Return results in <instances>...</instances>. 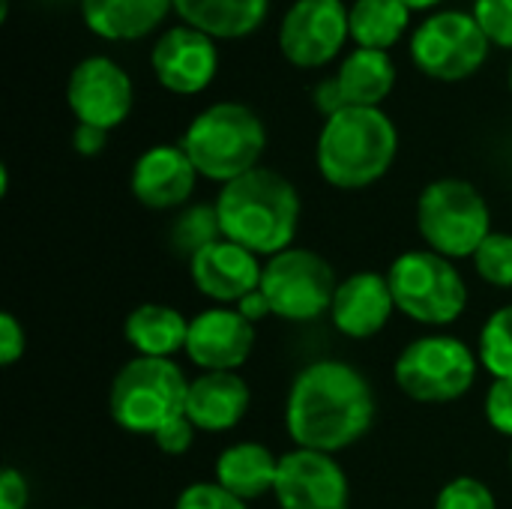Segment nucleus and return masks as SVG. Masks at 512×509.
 <instances>
[{"label":"nucleus","instance_id":"nucleus-2","mask_svg":"<svg viewBox=\"0 0 512 509\" xmlns=\"http://www.w3.org/2000/svg\"><path fill=\"white\" fill-rule=\"evenodd\" d=\"M222 237L258 258L291 249L300 228V195L288 177L273 168H255L222 186L216 198Z\"/></svg>","mask_w":512,"mask_h":509},{"label":"nucleus","instance_id":"nucleus-25","mask_svg":"<svg viewBox=\"0 0 512 509\" xmlns=\"http://www.w3.org/2000/svg\"><path fill=\"white\" fill-rule=\"evenodd\" d=\"M411 9L402 0H354L351 6V36L357 48L387 51L396 45L408 27Z\"/></svg>","mask_w":512,"mask_h":509},{"label":"nucleus","instance_id":"nucleus-19","mask_svg":"<svg viewBox=\"0 0 512 509\" xmlns=\"http://www.w3.org/2000/svg\"><path fill=\"white\" fill-rule=\"evenodd\" d=\"M252 393L237 372H204L189 384L186 417L198 432H228L249 411Z\"/></svg>","mask_w":512,"mask_h":509},{"label":"nucleus","instance_id":"nucleus-5","mask_svg":"<svg viewBox=\"0 0 512 509\" xmlns=\"http://www.w3.org/2000/svg\"><path fill=\"white\" fill-rule=\"evenodd\" d=\"M189 384L177 363L135 357L111 381V420L132 435H156L165 423L186 414Z\"/></svg>","mask_w":512,"mask_h":509},{"label":"nucleus","instance_id":"nucleus-16","mask_svg":"<svg viewBox=\"0 0 512 509\" xmlns=\"http://www.w3.org/2000/svg\"><path fill=\"white\" fill-rule=\"evenodd\" d=\"M189 276L204 297L237 306L246 294L261 288L264 267L255 252L222 237L189 258Z\"/></svg>","mask_w":512,"mask_h":509},{"label":"nucleus","instance_id":"nucleus-22","mask_svg":"<svg viewBox=\"0 0 512 509\" xmlns=\"http://www.w3.org/2000/svg\"><path fill=\"white\" fill-rule=\"evenodd\" d=\"M333 78L348 108H378L396 84V66L387 51L357 48L345 57Z\"/></svg>","mask_w":512,"mask_h":509},{"label":"nucleus","instance_id":"nucleus-12","mask_svg":"<svg viewBox=\"0 0 512 509\" xmlns=\"http://www.w3.org/2000/svg\"><path fill=\"white\" fill-rule=\"evenodd\" d=\"M132 99L135 93H132L129 72L102 54L84 57L72 69L69 84H66V102H69V111L78 117V123H87L105 132H111L129 117Z\"/></svg>","mask_w":512,"mask_h":509},{"label":"nucleus","instance_id":"nucleus-9","mask_svg":"<svg viewBox=\"0 0 512 509\" xmlns=\"http://www.w3.org/2000/svg\"><path fill=\"white\" fill-rule=\"evenodd\" d=\"M336 273L327 258H321L312 249H285L273 255L264 264L261 291L282 321H318L321 315H330L333 297H336Z\"/></svg>","mask_w":512,"mask_h":509},{"label":"nucleus","instance_id":"nucleus-32","mask_svg":"<svg viewBox=\"0 0 512 509\" xmlns=\"http://www.w3.org/2000/svg\"><path fill=\"white\" fill-rule=\"evenodd\" d=\"M486 420L498 435L512 438V378H501L486 393Z\"/></svg>","mask_w":512,"mask_h":509},{"label":"nucleus","instance_id":"nucleus-29","mask_svg":"<svg viewBox=\"0 0 512 509\" xmlns=\"http://www.w3.org/2000/svg\"><path fill=\"white\" fill-rule=\"evenodd\" d=\"M435 509H498L492 489L477 477H456L441 492Z\"/></svg>","mask_w":512,"mask_h":509},{"label":"nucleus","instance_id":"nucleus-30","mask_svg":"<svg viewBox=\"0 0 512 509\" xmlns=\"http://www.w3.org/2000/svg\"><path fill=\"white\" fill-rule=\"evenodd\" d=\"M474 18L489 42L512 48V0H474Z\"/></svg>","mask_w":512,"mask_h":509},{"label":"nucleus","instance_id":"nucleus-38","mask_svg":"<svg viewBox=\"0 0 512 509\" xmlns=\"http://www.w3.org/2000/svg\"><path fill=\"white\" fill-rule=\"evenodd\" d=\"M408 9H429V6H435V3H441V0H402Z\"/></svg>","mask_w":512,"mask_h":509},{"label":"nucleus","instance_id":"nucleus-21","mask_svg":"<svg viewBox=\"0 0 512 509\" xmlns=\"http://www.w3.org/2000/svg\"><path fill=\"white\" fill-rule=\"evenodd\" d=\"M174 0H81L84 24L102 39H141L162 24Z\"/></svg>","mask_w":512,"mask_h":509},{"label":"nucleus","instance_id":"nucleus-3","mask_svg":"<svg viewBox=\"0 0 512 509\" xmlns=\"http://www.w3.org/2000/svg\"><path fill=\"white\" fill-rule=\"evenodd\" d=\"M399 150V132L381 108H342L324 120L318 135V171L336 189L378 183Z\"/></svg>","mask_w":512,"mask_h":509},{"label":"nucleus","instance_id":"nucleus-18","mask_svg":"<svg viewBox=\"0 0 512 509\" xmlns=\"http://www.w3.org/2000/svg\"><path fill=\"white\" fill-rule=\"evenodd\" d=\"M396 312V300L387 276L363 270L339 282L330 321L348 339H372L378 336Z\"/></svg>","mask_w":512,"mask_h":509},{"label":"nucleus","instance_id":"nucleus-15","mask_svg":"<svg viewBox=\"0 0 512 509\" xmlns=\"http://www.w3.org/2000/svg\"><path fill=\"white\" fill-rule=\"evenodd\" d=\"M255 348V324L237 309H207L189 321L186 357L201 372H237Z\"/></svg>","mask_w":512,"mask_h":509},{"label":"nucleus","instance_id":"nucleus-1","mask_svg":"<svg viewBox=\"0 0 512 509\" xmlns=\"http://www.w3.org/2000/svg\"><path fill=\"white\" fill-rule=\"evenodd\" d=\"M372 423V384L351 363L315 360L297 372L285 402V426L300 450L333 456L354 447Z\"/></svg>","mask_w":512,"mask_h":509},{"label":"nucleus","instance_id":"nucleus-36","mask_svg":"<svg viewBox=\"0 0 512 509\" xmlns=\"http://www.w3.org/2000/svg\"><path fill=\"white\" fill-rule=\"evenodd\" d=\"M105 144H108V132H105V129L78 123L75 132H72V147H75L81 156H96V153L105 150Z\"/></svg>","mask_w":512,"mask_h":509},{"label":"nucleus","instance_id":"nucleus-24","mask_svg":"<svg viewBox=\"0 0 512 509\" xmlns=\"http://www.w3.org/2000/svg\"><path fill=\"white\" fill-rule=\"evenodd\" d=\"M174 9L183 24L213 39H237L264 21L270 0H174Z\"/></svg>","mask_w":512,"mask_h":509},{"label":"nucleus","instance_id":"nucleus-37","mask_svg":"<svg viewBox=\"0 0 512 509\" xmlns=\"http://www.w3.org/2000/svg\"><path fill=\"white\" fill-rule=\"evenodd\" d=\"M237 312H240L249 324H258V321H264V318L273 315V309H270V303H267V297H264L261 288L252 291V294H246V297L237 303Z\"/></svg>","mask_w":512,"mask_h":509},{"label":"nucleus","instance_id":"nucleus-34","mask_svg":"<svg viewBox=\"0 0 512 509\" xmlns=\"http://www.w3.org/2000/svg\"><path fill=\"white\" fill-rule=\"evenodd\" d=\"M24 348H27L24 327L18 324V318L12 312H3L0 315V360H3V366L18 363V357L24 354Z\"/></svg>","mask_w":512,"mask_h":509},{"label":"nucleus","instance_id":"nucleus-26","mask_svg":"<svg viewBox=\"0 0 512 509\" xmlns=\"http://www.w3.org/2000/svg\"><path fill=\"white\" fill-rule=\"evenodd\" d=\"M222 240V225H219V213H216V204H195V207H186L174 225H171V246L192 258L198 255L204 246Z\"/></svg>","mask_w":512,"mask_h":509},{"label":"nucleus","instance_id":"nucleus-20","mask_svg":"<svg viewBox=\"0 0 512 509\" xmlns=\"http://www.w3.org/2000/svg\"><path fill=\"white\" fill-rule=\"evenodd\" d=\"M279 459L258 441H240L219 453L216 483L240 501H255L276 489Z\"/></svg>","mask_w":512,"mask_h":509},{"label":"nucleus","instance_id":"nucleus-17","mask_svg":"<svg viewBox=\"0 0 512 509\" xmlns=\"http://www.w3.org/2000/svg\"><path fill=\"white\" fill-rule=\"evenodd\" d=\"M198 171L180 144H156L135 159L132 195L150 210L183 207L195 192Z\"/></svg>","mask_w":512,"mask_h":509},{"label":"nucleus","instance_id":"nucleus-33","mask_svg":"<svg viewBox=\"0 0 512 509\" xmlns=\"http://www.w3.org/2000/svg\"><path fill=\"white\" fill-rule=\"evenodd\" d=\"M195 426H192V420L183 414V417H177V420H171V423H165L156 435H153V441H156V447L165 453V456H183V453H189L192 450V444H195Z\"/></svg>","mask_w":512,"mask_h":509},{"label":"nucleus","instance_id":"nucleus-6","mask_svg":"<svg viewBox=\"0 0 512 509\" xmlns=\"http://www.w3.org/2000/svg\"><path fill=\"white\" fill-rule=\"evenodd\" d=\"M417 228L426 246L444 258H474L492 234V213L483 192L459 177H441L420 192Z\"/></svg>","mask_w":512,"mask_h":509},{"label":"nucleus","instance_id":"nucleus-13","mask_svg":"<svg viewBox=\"0 0 512 509\" xmlns=\"http://www.w3.org/2000/svg\"><path fill=\"white\" fill-rule=\"evenodd\" d=\"M276 504L279 509H348L351 486L342 465L330 453L291 450L279 456L276 474Z\"/></svg>","mask_w":512,"mask_h":509},{"label":"nucleus","instance_id":"nucleus-39","mask_svg":"<svg viewBox=\"0 0 512 509\" xmlns=\"http://www.w3.org/2000/svg\"><path fill=\"white\" fill-rule=\"evenodd\" d=\"M510 87H512V69H510Z\"/></svg>","mask_w":512,"mask_h":509},{"label":"nucleus","instance_id":"nucleus-7","mask_svg":"<svg viewBox=\"0 0 512 509\" xmlns=\"http://www.w3.org/2000/svg\"><path fill=\"white\" fill-rule=\"evenodd\" d=\"M387 282L396 309L414 318L417 324L447 327L459 321L468 306V288L462 273L453 267L450 258L432 249H411L399 255L387 270Z\"/></svg>","mask_w":512,"mask_h":509},{"label":"nucleus","instance_id":"nucleus-40","mask_svg":"<svg viewBox=\"0 0 512 509\" xmlns=\"http://www.w3.org/2000/svg\"><path fill=\"white\" fill-rule=\"evenodd\" d=\"M510 471H512V456H510Z\"/></svg>","mask_w":512,"mask_h":509},{"label":"nucleus","instance_id":"nucleus-27","mask_svg":"<svg viewBox=\"0 0 512 509\" xmlns=\"http://www.w3.org/2000/svg\"><path fill=\"white\" fill-rule=\"evenodd\" d=\"M480 363L483 369L501 381L512 378V303L489 315L480 330Z\"/></svg>","mask_w":512,"mask_h":509},{"label":"nucleus","instance_id":"nucleus-14","mask_svg":"<svg viewBox=\"0 0 512 509\" xmlns=\"http://www.w3.org/2000/svg\"><path fill=\"white\" fill-rule=\"evenodd\" d=\"M150 63L165 90L192 96V93H201L216 78L219 51H216L213 36L189 24H177V27H168L156 39L150 51Z\"/></svg>","mask_w":512,"mask_h":509},{"label":"nucleus","instance_id":"nucleus-10","mask_svg":"<svg viewBox=\"0 0 512 509\" xmlns=\"http://www.w3.org/2000/svg\"><path fill=\"white\" fill-rule=\"evenodd\" d=\"M489 36L483 33L474 12L444 9L429 15L411 36V57L420 72L459 81L474 75L489 57Z\"/></svg>","mask_w":512,"mask_h":509},{"label":"nucleus","instance_id":"nucleus-31","mask_svg":"<svg viewBox=\"0 0 512 509\" xmlns=\"http://www.w3.org/2000/svg\"><path fill=\"white\" fill-rule=\"evenodd\" d=\"M174 509H249L246 501L225 492L219 483H192L180 492Z\"/></svg>","mask_w":512,"mask_h":509},{"label":"nucleus","instance_id":"nucleus-23","mask_svg":"<svg viewBox=\"0 0 512 509\" xmlns=\"http://www.w3.org/2000/svg\"><path fill=\"white\" fill-rule=\"evenodd\" d=\"M123 336L138 351V357L168 360L171 354L186 351L189 321L177 309H171V306L144 303V306H135L126 315Z\"/></svg>","mask_w":512,"mask_h":509},{"label":"nucleus","instance_id":"nucleus-28","mask_svg":"<svg viewBox=\"0 0 512 509\" xmlns=\"http://www.w3.org/2000/svg\"><path fill=\"white\" fill-rule=\"evenodd\" d=\"M471 261L483 282L495 288H512V234L492 231Z\"/></svg>","mask_w":512,"mask_h":509},{"label":"nucleus","instance_id":"nucleus-8","mask_svg":"<svg viewBox=\"0 0 512 509\" xmlns=\"http://www.w3.org/2000/svg\"><path fill=\"white\" fill-rule=\"evenodd\" d=\"M480 357L456 336L414 339L396 360L393 378L399 390L426 405H444L462 399L477 381Z\"/></svg>","mask_w":512,"mask_h":509},{"label":"nucleus","instance_id":"nucleus-11","mask_svg":"<svg viewBox=\"0 0 512 509\" xmlns=\"http://www.w3.org/2000/svg\"><path fill=\"white\" fill-rule=\"evenodd\" d=\"M348 36L351 9L342 0H294L279 24V48L300 69L330 63Z\"/></svg>","mask_w":512,"mask_h":509},{"label":"nucleus","instance_id":"nucleus-4","mask_svg":"<svg viewBox=\"0 0 512 509\" xmlns=\"http://www.w3.org/2000/svg\"><path fill=\"white\" fill-rule=\"evenodd\" d=\"M180 147L201 177L225 186L258 168L267 147V129L249 105L216 102L189 123Z\"/></svg>","mask_w":512,"mask_h":509},{"label":"nucleus","instance_id":"nucleus-35","mask_svg":"<svg viewBox=\"0 0 512 509\" xmlns=\"http://www.w3.org/2000/svg\"><path fill=\"white\" fill-rule=\"evenodd\" d=\"M30 501V489L21 471L15 468H3L0 474V509H27Z\"/></svg>","mask_w":512,"mask_h":509}]
</instances>
